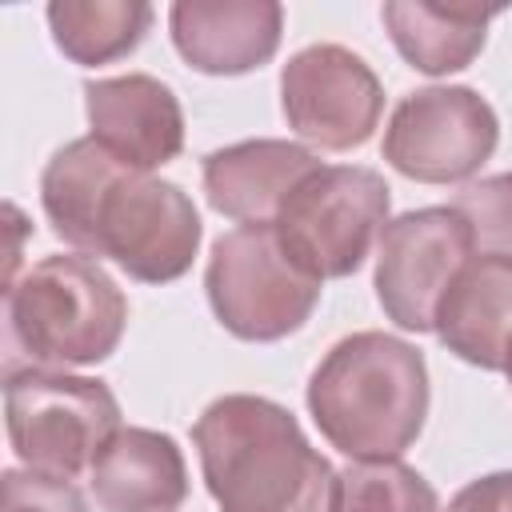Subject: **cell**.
<instances>
[{
  "label": "cell",
  "mask_w": 512,
  "mask_h": 512,
  "mask_svg": "<svg viewBox=\"0 0 512 512\" xmlns=\"http://www.w3.org/2000/svg\"><path fill=\"white\" fill-rule=\"evenodd\" d=\"M452 208L468 220L480 256H492L512 268V172H496L468 184Z\"/></svg>",
  "instance_id": "obj_20"
},
{
  "label": "cell",
  "mask_w": 512,
  "mask_h": 512,
  "mask_svg": "<svg viewBox=\"0 0 512 512\" xmlns=\"http://www.w3.org/2000/svg\"><path fill=\"white\" fill-rule=\"evenodd\" d=\"M332 512H440L436 488L400 460H352L336 472Z\"/></svg>",
  "instance_id": "obj_19"
},
{
  "label": "cell",
  "mask_w": 512,
  "mask_h": 512,
  "mask_svg": "<svg viewBox=\"0 0 512 512\" xmlns=\"http://www.w3.org/2000/svg\"><path fill=\"white\" fill-rule=\"evenodd\" d=\"M148 0H52L44 8L52 44L80 68L124 60L152 28Z\"/></svg>",
  "instance_id": "obj_18"
},
{
  "label": "cell",
  "mask_w": 512,
  "mask_h": 512,
  "mask_svg": "<svg viewBox=\"0 0 512 512\" xmlns=\"http://www.w3.org/2000/svg\"><path fill=\"white\" fill-rule=\"evenodd\" d=\"M500 144L492 104L468 84H428L408 92L384 128V160L420 184L472 180Z\"/></svg>",
  "instance_id": "obj_8"
},
{
  "label": "cell",
  "mask_w": 512,
  "mask_h": 512,
  "mask_svg": "<svg viewBox=\"0 0 512 512\" xmlns=\"http://www.w3.org/2000/svg\"><path fill=\"white\" fill-rule=\"evenodd\" d=\"M504 376H508V384H512V348H508V360H504Z\"/></svg>",
  "instance_id": "obj_23"
},
{
  "label": "cell",
  "mask_w": 512,
  "mask_h": 512,
  "mask_svg": "<svg viewBox=\"0 0 512 512\" xmlns=\"http://www.w3.org/2000/svg\"><path fill=\"white\" fill-rule=\"evenodd\" d=\"M4 428L12 452L48 476H80L120 432V404L104 380L60 368H20L4 384Z\"/></svg>",
  "instance_id": "obj_6"
},
{
  "label": "cell",
  "mask_w": 512,
  "mask_h": 512,
  "mask_svg": "<svg viewBox=\"0 0 512 512\" xmlns=\"http://www.w3.org/2000/svg\"><path fill=\"white\" fill-rule=\"evenodd\" d=\"M88 472L104 512H180L188 500L184 452L156 428H120Z\"/></svg>",
  "instance_id": "obj_15"
},
{
  "label": "cell",
  "mask_w": 512,
  "mask_h": 512,
  "mask_svg": "<svg viewBox=\"0 0 512 512\" xmlns=\"http://www.w3.org/2000/svg\"><path fill=\"white\" fill-rule=\"evenodd\" d=\"M444 512H512V468L468 480Z\"/></svg>",
  "instance_id": "obj_22"
},
{
  "label": "cell",
  "mask_w": 512,
  "mask_h": 512,
  "mask_svg": "<svg viewBox=\"0 0 512 512\" xmlns=\"http://www.w3.org/2000/svg\"><path fill=\"white\" fill-rule=\"evenodd\" d=\"M304 400L320 436L344 456L400 460L428 420L424 352L388 332H352L312 368Z\"/></svg>",
  "instance_id": "obj_2"
},
{
  "label": "cell",
  "mask_w": 512,
  "mask_h": 512,
  "mask_svg": "<svg viewBox=\"0 0 512 512\" xmlns=\"http://www.w3.org/2000/svg\"><path fill=\"white\" fill-rule=\"evenodd\" d=\"M472 252V228L452 204H432L388 220L376 244L372 280L384 316L404 332H432L436 304Z\"/></svg>",
  "instance_id": "obj_9"
},
{
  "label": "cell",
  "mask_w": 512,
  "mask_h": 512,
  "mask_svg": "<svg viewBox=\"0 0 512 512\" xmlns=\"http://www.w3.org/2000/svg\"><path fill=\"white\" fill-rule=\"evenodd\" d=\"M320 280L280 244L276 224H240L212 244L204 292L224 332L248 344H272L308 324L320 304Z\"/></svg>",
  "instance_id": "obj_4"
},
{
  "label": "cell",
  "mask_w": 512,
  "mask_h": 512,
  "mask_svg": "<svg viewBox=\"0 0 512 512\" xmlns=\"http://www.w3.org/2000/svg\"><path fill=\"white\" fill-rule=\"evenodd\" d=\"M0 512H88V500L64 476H48L36 468H4Z\"/></svg>",
  "instance_id": "obj_21"
},
{
  "label": "cell",
  "mask_w": 512,
  "mask_h": 512,
  "mask_svg": "<svg viewBox=\"0 0 512 512\" xmlns=\"http://www.w3.org/2000/svg\"><path fill=\"white\" fill-rule=\"evenodd\" d=\"M392 188L364 164H320L276 212L284 252L320 284L352 276L388 224Z\"/></svg>",
  "instance_id": "obj_5"
},
{
  "label": "cell",
  "mask_w": 512,
  "mask_h": 512,
  "mask_svg": "<svg viewBox=\"0 0 512 512\" xmlns=\"http://www.w3.org/2000/svg\"><path fill=\"white\" fill-rule=\"evenodd\" d=\"M128 324L120 284L92 256H44L8 284V332L36 368L108 360Z\"/></svg>",
  "instance_id": "obj_3"
},
{
  "label": "cell",
  "mask_w": 512,
  "mask_h": 512,
  "mask_svg": "<svg viewBox=\"0 0 512 512\" xmlns=\"http://www.w3.org/2000/svg\"><path fill=\"white\" fill-rule=\"evenodd\" d=\"M120 168L124 164L116 156H108L92 136L68 140L64 148L52 152V160L40 172V204H44L52 232L64 244L88 252L100 196L108 192V184L116 180Z\"/></svg>",
  "instance_id": "obj_17"
},
{
  "label": "cell",
  "mask_w": 512,
  "mask_h": 512,
  "mask_svg": "<svg viewBox=\"0 0 512 512\" xmlns=\"http://www.w3.org/2000/svg\"><path fill=\"white\" fill-rule=\"evenodd\" d=\"M500 16L496 4H432V0H388L380 20L396 52L424 76H448L468 68L488 40V24Z\"/></svg>",
  "instance_id": "obj_16"
},
{
  "label": "cell",
  "mask_w": 512,
  "mask_h": 512,
  "mask_svg": "<svg viewBox=\"0 0 512 512\" xmlns=\"http://www.w3.org/2000/svg\"><path fill=\"white\" fill-rule=\"evenodd\" d=\"M432 332L464 364L504 372L512 348V268L492 256H472L440 296Z\"/></svg>",
  "instance_id": "obj_14"
},
{
  "label": "cell",
  "mask_w": 512,
  "mask_h": 512,
  "mask_svg": "<svg viewBox=\"0 0 512 512\" xmlns=\"http://www.w3.org/2000/svg\"><path fill=\"white\" fill-rule=\"evenodd\" d=\"M192 444L220 512H332V464L268 396L212 400L192 424Z\"/></svg>",
  "instance_id": "obj_1"
},
{
  "label": "cell",
  "mask_w": 512,
  "mask_h": 512,
  "mask_svg": "<svg viewBox=\"0 0 512 512\" xmlns=\"http://www.w3.org/2000/svg\"><path fill=\"white\" fill-rule=\"evenodd\" d=\"M280 112L300 140L324 152H348L372 140L384 112V84L352 48L308 44L280 68Z\"/></svg>",
  "instance_id": "obj_10"
},
{
  "label": "cell",
  "mask_w": 512,
  "mask_h": 512,
  "mask_svg": "<svg viewBox=\"0 0 512 512\" xmlns=\"http://www.w3.org/2000/svg\"><path fill=\"white\" fill-rule=\"evenodd\" d=\"M316 168L320 160L312 148L260 136L208 152L200 164V180L212 212L236 224H272L292 188Z\"/></svg>",
  "instance_id": "obj_13"
},
{
  "label": "cell",
  "mask_w": 512,
  "mask_h": 512,
  "mask_svg": "<svg viewBox=\"0 0 512 512\" xmlns=\"http://www.w3.org/2000/svg\"><path fill=\"white\" fill-rule=\"evenodd\" d=\"M84 112L88 136L132 172H152L184 148V108L176 92L148 72L88 80Z\"/></svg>",
  "instance_id": "obj_11"
},
{
  "label": "cell",
  "mask_w": 512,
  "mask_h": 512,
  "mask_svg": "<svg viewBox=\"0 0 512 512\" xmlns=\"http://www.w3.org/2000/svg\"><path fill=\"white\" fill-rule=\"evenodd\" d=\"M168 32L180 60L204 76H244L268 64L284 36L276 0H176Z\"/></svg>",
  "instance_id": "obj_12"
},
{
  "label": "cell",
  "mask_w": 512,
  "mask_h": 512,
  "mask_svg": "<svg viewBox=\"0 0 512 512\" xmlns=\"http://www.w3.org/2000/svg\"><path fill=\"white\" fill-rule=\"evenodd\" d=\"M200 236V212L180 184L120 168L100 196L88 256H108L140 284H172L192 268Z\"/></svg>",
  "instance_id": "obj_7"
}]
</instances>
